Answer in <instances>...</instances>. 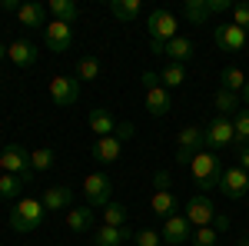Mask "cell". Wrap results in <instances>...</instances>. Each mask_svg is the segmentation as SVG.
<instances>
[{
    "label": "cell",
    "instance_id": "obj_1",
    "mask_svg": "<svg viewBox=\"0 0 249 246\" xmlns=\"http://www.w3.org/2000/svg\"><path fill=\"white\" fill-rule=\"evenodd\" d=\"M146 34H150V50L153 54H163L166 50V43L173 37H179V23L173 17L166 7H156L146 14Z\"/></svg>",
    "mask_w": 249,
    "mask_h": 246
},
{
    "label": "cell",
    "instance_id": "obj_2",
    "mask_svg": "<svg viewBox=\"0 0 249 246\" xmlns=\"http://www.w3.org/2000/svg\"><path fill=\"white\" fill-rule=\"evenodd\" d=\"M190 173H193V180H196V187L203 189V193H210V189H219L223 163H219V156H216L213 150H203V153H196V156H193Z\"/></svg>",
    "mask_w": 249,
    "mask_h": 246
},
{
    "label": "cell",
    "instance_id": "obj_3",
    "mask_svg": "<svg viewBox=\"0 0 249 246\" xmlns=\"http://www.w3.org/2000/svg\"><path fill=\"white\" fill-rule=\"evenodd\" d=\"M43 216H47V209L40 203L37 196H20L14 209H10V229H17V233H34V229L43 223Z\"/></svg>",
    "mask_w": 249,
    "mask_h": 246
},
{
    "label": "cell",
    "instance_id": "obj_4",
    "mask_svg": "<svg viewBox=\"0 0 249 246\" xmlns=\"http://www.w3.org/2000/svg\"><path fill=\"white\" fill-rule=\"evenodd\" d=\"M0 170H3V173H14V176H20L23 183H30V180H34L30 150H27L23 143H7V147L0 150Z\"/></svg>",
    "mask_w": 249,
    "mask_h": 246
},
{
    "label": "cell",
    "instance_id": "obj_5",
    "mask_svg": "<svg viewBox=\"0 0 249 246\" xmlns=\"http://www.w3.org/2000/svg\"><path fill=\"white\" fill-rule=\"evenodd\" d=\"M143 90H146V110H150V116H166L173 107L170 100V90L160 83V74H153V70H143Z\"/></svg>",
    "mask_w": 249,
    "mask_h": 246
},
{
    "label": "cell",
    "instance_id": "obj_6",
    "mask_svg": "<svg viewBox=\"0 0 249 246\" xmlns=\"http://www.w3.org/2000/svg\"><path fill=\"white\" fill-rule=\"evenodd\" d=\"M206 150V130L203 127H183L176 133V163H186L190 167L196 153Z\"/></svg>",
    "mask_w": 249,
    "mask_h": 246
},
{
    "label": "cell",
    "instance_id": "obj_7",
    "mask_svg": "<svg viewBox=\"0 0 249 246\" xmlns=\"http://www.w3.org/2000/svg\"><path fill=\"white\" fill-rule=\"evenodd\" d=\"M83 196L90 207H107L113 203V176L110 173H90L83 180Z\"/></svg>",
    "mask_w": 249,
    "mask_h": 246
},
{
    "label": "cell",
    "instance_id": "obj_8",
    "mask_svg": "<svg viewBox=\"0 0 249 246\" xmlns=\"http://www.w3.org/2000/svg\"><path fill=\"white\" fill-rule=\"evenodd\" d=\"M50 100L57 107H73L80 100V80L77 76H67V74L50 76Z\"/></svg>",
    "mask_w": 249,
    "mask_h": 246
},
{
    "label": "cell",
    "instance_id": "obj_9",
    "mask_svg": "<svg viewBox=\"0 0 249 246\" xmlns=\"http://www.w3.org/2000/svg\"><path fill=\"white\" fill-rule=\"evenodd\" d=\"M232 140H236V130H232V116H213L210 127H206V150H223V147H230Z\"/></svg>",
    "mask_w": 249,
    "mask_h": 246
},
{
    "label": "cell",
    "instance_id": "obj_10",
    "mask_svg": "<svg viewBox=\"0 0 249 246\" xmlns=\"http://www.w3.org/2000/svg\"><path fill=\"white\" fill-rule=\"evenodd\" d=\"M213 40H216V47L226 50V54H243L246 43H249V34H246V30H239L236 23H223V27L213 30Z\"/></svg>",
    "mask_w": 249,
    "mask_h": 246
},
{
    "label": "cell",
    "instance_id": "obj_11",
    "mask_svg": "<svg viewBox=\"0 0 249 246\" xmlns=\"http://www.w3.org/2000/svg\"><path fill=\"white\" fill-rule=\"evenodd\" d=\"M219 193H223L226 200H243V196L249 193V173L243 170V167H230V170H223Z\"/></svg>",
    "mask_w": 249,
    "mask_h": 246
},
{
    "label": "cell",
    "instance_id": "obj_12",
    "mask_svg": "<svg viewBox=\"0 0 249 246\" xmlns=\"http://www.w3.org/2000/svg\"><path fill=\"white\" fill-rule=\"evenodd\" d=\"M43 40H47V47H50L53 54H67V50L73 47V27L63 23V20H50V23L43 27Z\"/></svg>",
    "mask_w": 249,
    "mask_h": 246
},
{
    "label": "cell",
    "instance_id": "obj_13",
    "mask_svg": "<svg viewBox=\"0 0 249 246\" xmlns=\"http://www.w3.org/2000/svg\"><path fill=\"white\" fill-rule=\"evenodd\" d=\"M183 216L193 223V229L210 227L213 220H216V207H213V200L206 193H199V196H193L190 203H186V213H183Z\"/></svg>",
    "mask_w": 249,
    "mask_h": 246
},
{
    "label": "cell",
    "instance_id": "obj_14",
    "mask_svg": "<svg viewBox=\"0 0 249 246\" xmlns=\"http://www.w3.org/2000/svg\"><path fill=\"white\" fill-rule=\"evenodd\" d=\"M160 236L166 240V246H183V243L193 240V223L183 213H176L170 220H163V233H160Z\"/></svg>",
    "mask_w": 249,
    "mask_h": 246
},
{
    "label": "cell",
    "instance_id": "obj_15",
    "mask_svg": "<svg viewBox=\"0 0 249 246\" xmlns=\"http://www.w3.org/2000/svg\"><path fill=\"white\" fill-rule=\"evenodd\" d=\"M123 143H126V140H123V136H116V133H113V136H100L93 147H90V156H93L96 163L110 167V163H116V160H120Z\"/></svg>",
    "mask_w": 249,
    "mask_h": 246
},
{
    "label": "cell",
    "instance_id": "obj_16",
    "mask_svg": "<svg viewBox=\"0 0 249 246\" xmlns=\"http://www.w3.org/2000/svg\"><path fill=\"white\" fill-rule=\"evenodd\" d=\"M37 43L34 40H10L7 43V60L10 63H17L20 70H27V67H37Z\"/></svg>",
    "mask_w": 249,
    "mask_h": 246
},
{
    "label": "cell",
    "instance_id": "obj_17",
    "mask_svg": "<svg viewBox=\"0 0 249 246\" xmlns=\"http://www.w3.org/2000/svg\"><path fill=\"white\" fill-rule=\"evenodd\" d=\"M150 213L153 216H160V220H170V216H176L179 213V200H176V193L166 187H156L153 196H150Z\"/></svg>",
    "mask_w": 249,
    "mask_h": 246
},
{
    "label": "cell",
    "instance_id": "obj_18",
    "mask_svg": "<svg viewBox=\"0 0 249 246\" xmlns=\"http://www.w3.org/2000/svg\"><path fill=\"white\" fill-rule=\"evenodd\" d=\"M40 203H43L47 213H63V209H70V203H73V189L63 187V183L47 187V189H43V196H40Z\"/></svg>",
    "mask_w": 249,
    "mask_h": 246
},
{
    "label": "cell",
    "instance_id": "obj_19",
    "mask_svg": "<svg viewBox=\"0 0 249 246\" xmlns=\"http://www.w3.org/2000/svg\"><path fill=\"white\" fill-rule=\"evenodd\" d=\"M67 229L77 233V236L93 233V229H96V213L90 207H70V209H67Z\"/></svg>",
    "mask_w": 249,
    "mask_h": 246
},
{
    "label": "cell",
    "instance_id": "obj_20",
    "mask_svg": "<svg viewBox=\"0 0 249 246\" xmlns=\"http://www.w3.org/2000/svg\"><path fill=\"white\" fill-rule=\"evenodd\" d=\"M230 229V216H219L216 213V220H213L210 227H199V229H193V246H216V240L223 236Z\"/></svg>",
    "mask_w": 249,
    "mask_h": 246
},
{
    "label": "cell",
    "instance_id": "obj_21",
    "mask_svg": "<svg viewBox=\"0 0 249 246\" xmlns=\"http://www.w3.org/2000/svg\"><path fill=\"white\" fill-rule=\"evenodd\" d=\"M163 57H170V63H179V67H186L193 57H196V43H193L190 37H173L170 43H166V50H163Z\"/></svg>",
    "mask_w": 249,
    "mask_h": 246
},
{
    "label": "cell",
    "instance_id": "obj_22",
    "mask_svg": "<svg viewBox=\"0 0 249 246\" xmlns=\"http://www.w3.org/2000/svg\"><path fill=\"white\" fill-rule=\"evenodd\" d=\"M87 123H90V133H96V140H100V136H113V133L120 130L116 116L110 114L107 107H93V110H90V120H87Z\"/></svg>",
    "mask_w": 249,
    "mask_h": 246
},
{
    "label": "cell",
    "instance_id": "obj_23",
    "mask_svg": "<svg viewBox=\"0 0 249 246\" xmlns=\"http://www.w3.org/2000/svg\"><path fill=\"white\" fill-rule=\"evenodd\" d=\"M90 236H93V246H123L126 240H133V233L126 227H103V223Z\"/></svg>",
    "mask_w": 249,
    "mask_h": 246
},
{
    "label": "cell",
    "instance_id": "obj_24",
    "mask_svg": "<svg viewBox=\"0 0 249 246\" xmlns=\"http://www.w3.org/2000/svg\"><path fill=\"white\" fill-rule=\"evenodd\" d=\"M17 20H20V27H27V30L47 27V7H43V3H20Z\"/></svg>",
    "mask_w": 249,
    "mask_h": 246
},
{
    "label": "cell",
    "instance_id": "obj_25",
    "mask_svg": "<svg viewBox=\"0 0 249 246\" xmlns=\"http://www.w3.org/2000/svg\"><path fill=\"white\" fill-rule=\"evenodd\" d=\"M107 7L120 23H136L140 20V0H110Z\"/></svg>",
    "mask_w": 249,
    "mask_h": 246
},
{
    "label": "cell",
    "instance_id": "obj_26",
    "mask_svg": "<svg viewBox=\"0 0 249 246\" xmlns=\"http://www.w3.org/2000/svg\"><path fill=\"white\" fill-rule=\"evenodd\" d=\"M239 100H243L239 94H232V90H223V87H219L216 96H213L216 114H219V116H236V114H239Z\"/></svg>",
    "mask_w": 249,
    "mask_h": 246
},
{
    "label": "cell",
    "instance_id": "obj_27",
    "mask_svg": "<svg viewBox=\"0 0 249 246\" xmlns=\"http://www.w3.org/2000/svg\"><path fill=\"white\" fill-rule=\"evenodd\" d=\"M183 17H186V23H193V27H203V23L210 20L206 0H186V3H183Z\"/></svg>",
    "mask_w": 249,
    "mask_h": 246
},
{
    "label": "cell",
    "instance_id": "obj_28",
    "mask_svg": "<svg viewBox=\"0 0 249 246\" xmlns=\"http://www.w3.org/2000/svg\"><path fill=\"white\" fill-rule=\"evenodd\" d=\"M47 10H50L57 20H63V23H73L77 14H80V7L73 3V0H50V3H47Z\"/></svg>",
    "mask_w": 249,
    "mask_h": 246
},
{
    "label": "cell",
    "instance_id": "obj_29",
    "mask_svg": "<svg viewBox=\"0 0 249 246\" xmlns=\"http://www.w3.org/2000/svg\"><path fill=\"white\" fill-rule=\"evenodd\" d=\"M23 180L14 176V173H0V200H20V193H23Z\"/></svg>",
    "mask_w": 249,
    "mask_h": 246
},
{
    "label": "cell",
    "instance_id": "obj_30",
    "mask_svg": "<svg viewBox=\"0 0 249 246\" xmlns=\"http://www.w3.org/2000/svg\"><path fill=\"white\" fill-rule=\"evenodd\" d=\"M160 83H163L166 90L183 87V83H186V67H179V63H166V67H163V74H160Z\"/></svg>",
    "mask_w": 249,
    "mask_h": 246
},
{
    "label": "cell",
    "instance_id": "obj_31",
    "mask_svg": "<svg viewBox=\"0 0 249 246\" xmlns=\"http://www.w3.org/2000/svg\"><path fill=\"white\" fill-rule=\"evenodd\" d=\"M232 130H236V147H249V107H243L239 114L232 116Z\"/></svg>",
    "mask_w": 249,
    "mask_h": 246
},
{
    "label": "cell",
    "instance_id": "obj_32",
    "mask_svg": "<svg viewBox=\"0 0 249 246\" xmlns=\"http://www.w3.org/2000/svg\"><path fill=\"white\" fill-rule=\"evenodd\" d=\"M100 216H103V227H126V216L130 213H126L123 203H107Z\"/></svg>",
    "mask_w": 249,
    "mask_h": 246
},
{
    "label": "cell",
    "instance_id": "obj_33",
    "mask_svg": "<svg viewBox=\"0 0 249 246\" xmlns=\"http://www.w3.org/2000/svg\"><path fill=\"white\" fill-rule=\"evenodd\" d=\"M219 80H223V90H232V94H243V87H246V80H249V76L243 74L239 67H226Z\"/></svg>",
    "mask_w": 249,
    "mask_h": 246
},
{
    "label": "cell",
    "instance_id": "obj_34",
    "mask_svg": "<svg viewBox=\"0 0 249 246\" xmlns=\"http://www.w3.org/2000/svg\"><path fill=\"white\" fill-rule=\"evenodd\" d=\"M53 160H57V153L50 150V147H40V150L30 153V167H34V173H43L53 167Z\"/></svg>",
    "mask_w": 249,
    "mask_h": 246
},
{
    "label": "cell",
    "instance_id": "obj_35",
    "mask_svg": "<svg viewBox=\"0 0 249 246\" xmlns=\"http://www.w3.org/2000/svg\"><path fill=\"white\" fill-rule=\"evenodd\" d=\"M100 76V60L96 57H80L77 60V80H96Z\"/></svg>",
    "mask_w": 249,
    "mask_h": 246
},
{
    "label": "cell",
    "instance_id": "obj_36",
    "mask_svg": "<svg viewBox=\"0 0 249 246\" xmlns=\"http://www.w3.org/2000/svg\"><path fill=\"white\" fill-rule=\"evenodd\" d=\"M232 23L239 27V30H246L249 34V3H232Z\"/></svg>",
    "mask_w": 249,
    "mask_h": 246
},
{
    "label": "cell",
    "instance_id": "obj_37",
    "mask_svg": "<svg viewBox=\"0 0 249 246\" xmlns=\"http://www.w3.org/2000/svg\"><path fill=\"white\" fill-rule=\"evenodd\" d=\"M160 240H163V236H160V233H153V229H140V233L133 236L136 246H163Z\"/></svg>",
    "mask_w": 249,
    "mask_h": 246
},
{
    "label": "cell",
    "instance_id": "obj_38",
    "mask_svg": "<svg viewBox=\"0 0 249 246\" xmlns=\"http://www.w3.org/2000/svg\"><path fill=\"white\" fill-rule=\"evenodd\" d=\"M206 7H210V17L213 14H226V10H232V0H206Z\"/></svg>",
    "mask_w": 249,
    "mask_h": 246
},
{
    "label": "cell",
    "instance_id": "obj_39",
    "mask_svg": "<svg viewBox=\"0 0 249 246\" xmlns=\"http://www.w3.org/2000/svg\"><path fill=\"white\" fill-rule=\"evenodd\" d=\"M236 160H239V167L249 173V147H239V153H236Z\"/></svg>",
    "mask_w": 249,
    "mask_h": 246
},
{
    "label": "cell",
    "instance_id": "obj_40",
    "mask_svg": "<svg viewBox=\"0 0 249 246\" xmlns=\"http://www.w3.org/2000/svg\"><path fill=\"white\" fill-rule=\"evenodd\" d=\"M243 103L249 107V80H246V87H243Z\"/></svg>",
    "mask_w": 249,
    "mask_h": 246
},
{
    "label": "cell",
    "instance_id": "obj_41",
    "mask_svg": "<svg viewBox=\"0 0 249 246\" xmlns=\"http://www.w3.org/2000/svg\"><path fill=\"white\" fill-rule=\"evenodd\" d=\"M0 60H7V43H0Z\"/></svg>",
    "mask_w": 249,
    "mask_h": 246
},
{
    "label": "cell",
    "instance_id": "obj_42",
    "mask_svg": "<svg viewBox=\"0 0 249 246\" xmlns=\"http://www.w3.org/2000/svg\"><path fill=\"white\" fill-rule=\"evenodd\" d=\"M236 246H249V233H246V236H243V240H239Z\"/></svg>",
    "mask_w": 249,
    "mask_h": 246
},
{
    "label": "cell",
    "instance_id": "obj_43",
    "mask_svg": "<svg viewBox=\"0 0 249 246\" xmlns=\"http://www.w3.org/2000/svg\"><path fill=\"white\" fill-rule=\"evenodd\" d=\"M90 246H93V243H90Z\"/></svg>",
    "mask_w": 249,
    "mask_h": 246
}]
</instances>
